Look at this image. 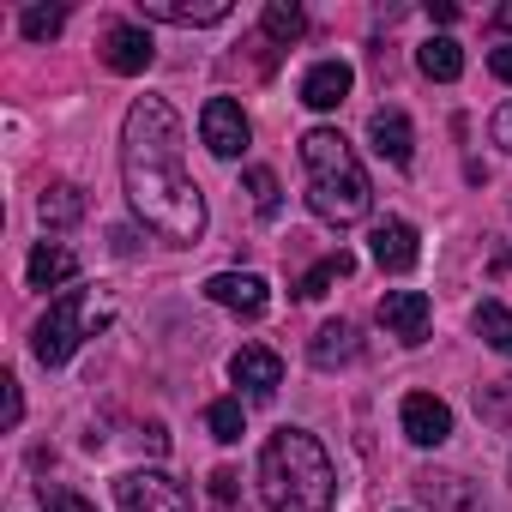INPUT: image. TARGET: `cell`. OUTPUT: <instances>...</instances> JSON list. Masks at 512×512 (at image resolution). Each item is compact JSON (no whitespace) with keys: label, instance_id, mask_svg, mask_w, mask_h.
<instances>
[{"label":"cell","instance_id":"9a60e30c","mask_svg":"<svg viewBox=\"0 0 512 512\" xmlns=\"http://www.w3.org/2000/svg\"><path fill=\"white\" fill-rule=\"evenodd\" d=\"M350 85H356V73H350L344 61H320V67L302 73V103L320 109V115H332V109L350 97Z\"/></svg>","mask_w":512,"mask_h":512},{"label":"cell","instance_id":"484cf974","mask_svg":"<svg viewBox=\"0 0 512 512\" xmlns=\"http://www.w3.org/2000/svg\"><path fill=\"white\" fill-rule=\"evenodd\" d=\"M61 25H67V7H25V19H19V31H25L31 43L61 37Z\"/></svg>","mask_w":512,"mask_h":512},{"label":"cell","instance_id":"ac0fdd59","mask_svg":"<svg viewBox=\"0 0 512 512\" xmlns=\"http://www.w3.org/2000/svg\"><path fill=\"white\" fill-rule=\"evenodd\" d=\"M350 272H356V260H350V253H344V247H338V253H326V260H320V266H308V272H302V284H296V296H302V302H320V296H326L332 284H344Z\"/></svg>","mask_w":512,"mask_h":512},{"label":"cell","instance_id":"d6a6232c","mask_svg":"<svg viewBox=\"0 0 512 512\" xmlns=\"http://www.w3.org/2000/svg\"><path fill=\"white\" fill-rule=\"evenodd\" d=\"M428 19H434V25H452V19H458V7H452V0H434Z\"/></svg>","mask_w":512,"mask_h":512},{"label":"cell","instance_id":"277c9868","mask_svg":"<svg viewBox=\"0 0 512 512\" xmlns=\"http://www.w3.org/2000/svg\"><path fill=\"white\" fill-rule=\"evenodd\" d=\"M85 338H91L85 290H67V296H55V302H49V314L37 320L31 350H37V362H43V368H61V362H73V350H79Z\"/></svg>","mask_w":512,"mask_h":512},{"label":"cell","instance_id":"603a6c76","mask_svg":"<svg viewBox=\"0 0 512 512\" xmlns=\"http://www.w3.org/2000/svg\"><path fill=\"white\" fill-rule=\"evenodd\" d=\"M205 428H211V440H241L247 434V416H241V398H217L211 410H205Z\"/></svg>","mask_w":512,"mask_h":512},{"label":"cell","instance_id":"1f68e13d","mask_svg":"<svg viewBox=\"0 0 512 512\" xmlns=\"http://www.w3.org/2000/svg\"><path fill=\"white\" fill-rule=\"evenodd\" d=\"M494 145L512 151V103H500V115H494Z\"/></svg>","mask_w":512,"mask_h":512},{"label":"cell","instance_id":"d6986e66","mask_svg":"<svg viewBox=\"0 0 512 512\" xmlns=\"http://www.w3.org/2000/svg\"><path fill=\"white\" fill-rule=\"evenodd\" d=\"M416 67H422L428 79H440V85H452V79L464 73V49H458L452 37H428V43L416 49Z\"/></svg>","mask_w":512,"mask_h":512},{"label":"cell","instance_id":"8992f818","mask_svg":"<svg viewBox=\"0 0 512 512\" xmlns=\"http://www.w3.org/2000/svg\"><path fill=\"white\" fill-rule=\"evenodd\" d=\"M199 139H205V151H211V157L235 163V157L247 151L253 127H247V115H241V103H235V97H211V103L199 109Z\"/></svg>","mask_w":512,"mask_h":512},{"label":"cell","instance_id":"ffe728a7","mask_svg":"<svg viewBox=\"0 0 512 512\" xmlns=\"http://www.w3.org/2000/svg\"><path fill=\"white\" fill-rule=\"evenodd\" d=\"M308 356H314V368H338V362H350V356H356V332H350L344 320H326V326L314 332Z\"/></svg>","mask_w":512,"mask_h":512},{"label":"cell","instance_id":"4fadbf2b","mask_svg":"<svg viewBox=\"0 0 512 512\" xmlns=\"http://www.w3.org/2000/svg\"><path fill=\"white\" fill-rule=\"evenodd\" d=\"M368 139H374V151H380L392 169H410V163H416V127H410L404 109H380V115L368 121Z\"/></svg>","mask_w":512,"mask_h":512},{"label":"cell","instance_id":"2e32d148","mask_svg":"<svg viewBox=\"0 0 512 512\" xmlns=\"http://www.w3.org/2000/svg\"><path fill=\"white\" fill-rule=\"evenodd\" d=\"M79 278V253L55 247V241H37L31 260H25V284L31 290H55V284H73Z\"/></svg>","mask_w":512,"mask_h":512},{"label":"cell","instance_id":"e0dca14e","mask_svg":"<svg viewBox=\"0 0 512 512\" xmlns=\"http://www.w3.org/2000/svg\"><path fill=\"white\" fill-rule=\"evenodd\" d=\"M470 326H476V338L494 350V356H512V308L506 302H476V314H470Z\"/></svg>","mask_w":512,"mask_h":512},{"label":"cell","instance_id":"836d02e7","mask_svg":"<svg viewBox=\"0 0 512 512\" xmlns=\"http://www.w3.org/2000/svg\"><path fill=\"white\" fill-rule=\"evenodd\" d=\"M494 25H500V31H512V7H500V13H494Z\"/></svg>","mask_w":512,"mask_h":512},{"label":"cell","instance_id":"52a82bcc","mask_svg":"<svg viewBox=\"0 0 512 512\" xmlns=\"http://www.w3.org/2000/svg\"><path fill=\"white\" fill-rule=\"evenodd\" d=\"M97 55H103V67H109V73L139 79V73L157 61V43H151V31H145V25H109Z\"/></svg>","mask_w":512,"mask_h":512},{"label":"cell","instance_id":"3957f363","mask_svg":"<svg viewBox=\"0 0 512 512\" xmlns=\"http://www.w3.org/2000/svg\"><path fill=\"white\" fill-rule=\"evenodd\" d=\"M302 169H308V205H314L320 223L350 229V223L368 217L374 187H368V169H362V157L350 151V139L338 127L302 133Z\"/></svg>","mask_w":512,"mask_h":512},{"label":"cell","instance_id":"8fae6325","mask_svg":"<svg viewBox=\"0 0 512 512\" xmlns=\"http://www.w3.org/2000/svg\"><path fill=\"white\" fill-rule=\"evenodd\" d=\"M398 422H404L410 446H446V440H452V410H446V398H434V392H410V398L398 404Z\"/></svg>","mask_w":512,"mask_h":512},{"label":"cell","instance_id":"5b68a950","mask_svg":"<svg viewBox=\"0 0 512 512\" xmlns=\"http://www.w3.org/2000/svg\"><path fill=\"white\" fill-rule=\"evenodd\" d=\"M115 512H193V500L169 470H127L115 482Z\"/></svg>","mask_w":512,"mask_h":512},{"label":"cell","instance_id":"4316f807","mask_svg":"<svg viewBox=\"0 0 512 512\" xmlns=\"http://www.w3.org/2000/svg\"><path fill=\"white\" fill-rule=\"evenodd\" d=\"M37 500H43V512H97L85 494H73V488H55V482H43V488H37Z\"/></svg>","mask_w":512,"mask_h":512},{"label":"cell","instance_id":"7c38bea8","mask_svg":"<svg viewBox=\"0 0 512 512\" xmlns=\"http://www.w3.org/2000/svg\"><path fill=\"white\" fill-rule=\"evenodd\" d=\"M229 380H235L247 398H272V392L284 386V362H278V350H266V344H241V350L229 356Z\"/></svg>","mask_w":512,"mask_h":512},{"label":"cell","instance_id":"44dd1931","mask_svg":"<svg viewBox=\"0 0 512 512\" xmlns=\"http://www.w3.org/2000/svg\"><path fill=\"white\" fill-rule=\"evenodd\" d=\"M37 211H43V223H49V229H73V223L85 217V187L61 181V187H49V193H43V205H37Z\"/></svg>","mask_w":512,"mask_h":512},{"label":"cell","instance_id":"f546056e","mask_svg":"<svg viewBox=\"0 0 512 512\" xmlns=\"http://www.w3.org/2000/svg\"><path fill=\"white\" fill-rule=\"evenodd\" d=\"M0 398H7V428H19V422H25V392H19V380H13V374L0 380Z\"/></svg>","mask_w":512,"mask_h":512},{"label":"cell","instance_id":"30bf717a","mask_svg":"<svg viewBox=\"0 0 512 512\" xmlns=\"http://www.w3.org/2000/svg\"><path fill=\"white\" fill-rule=\"evenodd\" d=\"M428 320H434V302L422 290H386L380 296V326L398 338V344H422L428 338Z\"/></svg>","mask_w":512,"mask_h":512},{"label":"cell","instance_id":"ba28073f","mask_svg":"<svg viewBox=\"0 0 512 512\" xmlns=\"http://www.w3.org/2000/svg\"><path fill=\"white\" fill-rule=\"evenodd\" d=\"M368 253H374V266H380V272L404 278V272H416V260H422V241H416V229H410L404 217H386V223H374Z\"/></svg>","mask_w":512,"mask_h":512},{"label":"cell","instance_id":"d4e9b609","mask_svg":"<svg viewBox=\"0 0 512 512\" xmlns=\"http://www.w3.org/2000/svg\"><path fill=\"white\" fill-rule=\"evenodd\" d=\"M308 31V19H302V7L296 0H272L266 7V37H278V43H296Z\"/></svg>","mask_w":512,"mask_h":512},{"label":"cell","instance_id":"6da1fadb","mask_svg":"<svg viewBox=\"0 0 512 512\" xmlns=\"http://www.w3.org/2000/svg\"><path fill=\"white\" fill-rule=\"evenodd\" d=\"M121 187L151 235L175 247H193L205 235V193L187 175L181 115L163 97H139L121 121Z\"/></svg>","mask_w":512,"mask_h":512},{"label":"cell","instance_id":"cb8c5ba5","mask_svg":"<svg viewBox=\"0 0 512 512\" xmlns=\"http://www.w3.org/2000/svg\"><path fill=\"white\" fill-rule=\"evenodd\" d=\"M241 187H247V193H253V211H260V217H266V223H272V217H278V175H272V169H266V163H253V169H247V175H241Z\"/></svg>","mask_w":512,"mask_h":512},{"label":"cell","instance_id":"4dcf8cb0","mask_svg":"<svg viewBox=\"0 0 512 512\" xmlns=\"http://www.w3.org/2000/svg\"><path fill=\"white\" fill-rule=\"evenodd\" d=\"M488 73H494L500 85H512V43H500V49H488Z\"/></svg>","mask_w":512,"mask_h":512},{"label":"cell","instance_id":"5bb4252c","mask_svg":"<svg viewBox=\"0 0 512 512\" xmlns=\"http://www.w3.org/2000/svg\"><path fill=\"white\" fill-rule=\"evenodd\" d=\"M235 7L229 0H205V7H187V0H139V19L145 25H223Z\"/></svg>","mask_w":512,"mask_h":512},{"label":"cell","instance_id":"9c48e42d","mask_svg":"<svg viewBox=\"0 0 512 512\" xmlns=\"http://www.w3.org/2000/svg\"><path fill=\"white\" fill-rule=\"evenodd\" d=\"M205 296H211L217 308L241 314V320H260V314L272 308L266 278H253V272H217V278H205Z\"/></svg>","mask_w":512,"mask_h":512},{"label":"cell","instance_id":"f1b7e54d","mask_svg":"<svg viewBox=\"0 0 512 512\" xmlns=\"http://www.w3.org/2000/svg\"><path fill=\"white\" fill-rule=\"evenodd\" d=\"M211 500L235 512V506H241V476H235V470H211Z\"/></svg>","mask_w":512,"mask_h":512},{"label":"cell","instance_id":"7a4b0ae2","mask_svg":"<svg viewBox=\"0 0 512 512\" xmlns=\"http://www.w3.org/2000/svg\"><path fill=\"white\" fill-rule=\"evenodd\" d=\"M260 494L272 512H332L338 476L326 446L308 428H278L260 446Z\"/></svg>","mask_w":512,"mask_h":512},{"label":"cell","instance_id":"83f0119b","mask_svg":"<svg viewBox=\"0 0 512 512\" xmlns=\"http://www.w3.org/2000/svg\"><path fill=\"white\" fill-rule=\"evenodd\" d=\"M476 410H482V416H494V422H506V416H512V380H494V386L476 398Z\"/></svg>","mask_w":512,"mask_h":512},{"label":"cell","instance_id":"7402d4cb","mask_svg":"<svg viewBox=\"0 0 512 512\" xmlns=\"http://www.w3.org/2000/svg\"><path fill=\"white\" fill-rule=\"evenodd\" d=\"M416 488H422V500H428L434 512H464V506H470V488H464V476H422Z\"/></svg>","mask_w":512,"mask_h":512}]
</instances>
